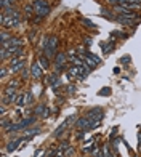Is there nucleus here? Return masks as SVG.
Wrapping results in <instances>:
<instances>
[{"label": "nucleus", "mask_w": 141, "mask_h": 157, "mask_svg": "<svg viewBox=\"0 0 141 157\" xmlns=\"http://www.w3.org/2000/svg\"><path fill=\"white\" fill-rule=\"evenodd\" d=\"M32 5H34V15L40 18H45L50 13V5H48L47 0H34Z\"/></svg>", "instance_id": "4"}, {"label": "nucleus", "mask_w": 141, "mask_h": 157, "mask_svg": "<svg viewBox=\"0 0 141 157\" xmlns=\"http://www.w3.org/2000/svg\"><path fill=\"white\" fill-rule=\"evenodd\" d=\"M80 58L83 59V63H85V67L90 71V72H91V71H95V69H96V66H98V64H96L93 59H91V58H90V56H88L87 53H80Z\"/></svg>", "instance_id": "9"}, {"label": "nucleus", "mask_w": 141, "mask_h": 157, "mask_svg": "<svg viewBox=\"0 0 141 157\" xmlns=\"http://www.w3.org/2000/svg\"><path fill=\"white\" fill-rule=\"evenodd\" d=\"M48 116H50V109H45V112H44V116H42V117H44V119H48Z\"/></svg>", "instance_id": "30"}, {"label": "nucleus", "mask_w": 141, "mask_h": 157, "mask_svg": "<svg viewBox=\"0 0 141 157\" xmlns=\"http://www.w3.org/2000/svg\"><path fill=\"white\" fill-rule=\"evenodd\" d=\"M16 106H19V108H23V106H26V93L19 95L16 98Z\"/></svg>", "instance_id": "15"}, {"label": "nucleus", "mask_w": 141, "mask_h": 157, "mask_svg": "<svg viewBox=\"0 0 141 157\" xmlns=\"http://www.w3.org/2000/svg\"><path fill=\"white\" fill-rule=\"evenodd\" d=\"M32 104V95L31 93H26V106Z\"/></svg>", "instance_id": "23"}, {"label": "nucleus", "mask_w": 141, "mask_h": 157, "mask_svg": "<svg viewBox=\"0 0 141 157\" xmlns=\"http://www.w3.org/2000/svg\"><path fill=\"white\" fill-rule=\"evenodd\" d=\"M6 74H8V71H6L5 67H2V71H0V75H2V78H5Z\"/></svg>", "instance_id": "27"}, {"label": "nucleus", "mask_w": 141, "mask_h": 157, "mask_svg": "<svg viewBox=\"0 0 141 157\" xmlns=\"http://www.w3.org/2000/svg\"><path fill=\"white\" fill-rule=\"evenodd\" d=\"M27 133V136H31L32 138V135H37L39 133V128H29V130H24Z\"/></svg>", "instance_id": "20"}, {"label": "nucleus", "mask_w": 141, "mask_h": 157, "mask_svg": "<svg viewBox=\"0 0 141 157\" xmlns=\"http://www.w3.org/2000/svg\"><path fill=\"white\" fill-rule=\"evenodd\" d=\"M116 21H119L122 26H135L139 19H131V18H127V16H124V15H117V16H116Z\"/></svg>", "instance_id": "10"}, {"label": "nucleus", "mask_w": 141, "mask_h": 157, "mask_svg": "<svg viewBox=\"0 0 141 157\" xmlns=\"http://www.w3.org/2000/svg\"><path fill=\"white\" fill-rule=\"evenodd\" d=\"M67 91H69V93H74V91H75V87H74V85H69V87H67Z\"/></svg>", "instance_id": "31"}, {"label": "nucleus", "mask_w": 141, "mask_h": 157, "mask_svg": "<svg viewBox=\"0 0 141 157\" xmlns=\"http://www.w3.org/2000/svg\"><path fill=\"white\" fill-rule=\"evenodd\" d=\"M45 109H47V106L45 104H37V108H35V116H44V112H45Z\"/></svg>", "instance_id": "16"}, {"label": "nucleus", "mask_w": 141, "mask_h": 157, "mask_svg": "<svg viewBox=\"0 0 141 157\" xmlns=\"http://www.w3.org/2000/svg\"><path fill=\"white\" fill-rule=\"evenodd\" d=\"M16 88L13 87H8L5 91H3V96H2V104H10V103H16Z\"/></svg>", "instance_id": "5"}, {"label": "nucleus", "mask_w": 141, "mask_h": 157, "mask_svg": "<svg viewBox=\"0 0 141 157\" xmlns=\"http://www.w3.org/2000/svg\"><path fill=\"white\" fill-rule=\"evenodd\" d=\"M18 85H19V83H18L16 80H11V82L8 83V87H13V88H16V87H18Z\"/></svg>", "instance_id": "29"}, {"label": "nucleus", "mask_w": 141, "mask_h": 157, "mask_svg": "<svg viewBox=\"0 0 141 157\" xmlns=\"http://www.w3.org/2000/svg\"><path fill=\"white\" fill-rule=\"evenodd\" d=\"M138 151L141 152V132H138Z\"/></svg>", "instance_id": "26"}, {"label": "nucleus", "mask_w": 141, "mask_h": 157, "mask_svg": "<svg viewBox=\"0 0 141 157\" xmlns=\"http://www.w3.org/2000/svg\"><path fill=\"white\" fill-rule=\"evenodd\" d=\"M48 83H50L53 88H58V87H59V83H61V80L58 78V75H56V74H53V75L48 77Z\"/></svg>", "instance_id": "11"}, {"label": "nucleus", "mask_w": 141, "mask_h": 157, "mask_svg": "<svg viewBox=\"0 0 141 157\" xmlns=\"http://www.w3.org/2000/svg\"><path fill=\"white\" fill-rule=\"evenodd\" d=\"M58 45H59V40L56 37L45 39V42H44V55L48 59L56 58V55H58Z\"/></svg>", "instance_id": "2"}, {"label": "nucleus", "mask_w": 141, "mask_h": 157, "mask_svg": "<svg viewBox=\"0 0 141 157\" xmlns=\"http://www.w3.org/2000/svg\"><path fill=\"white\" fill-rule=\"evenodd\" d=\"M87 55H88V56H90V58H91V59H93V61H95L96 64H100V63H101V58H98V56H96V55H93V53H90V52H88Z\"/></svg>", "instance_id": "22"}, {"label": "nucleus", "mask_w": 141, "mask_h": 157, "mask_svg": "<svg viewBox=\"0 0 141 157\" xmlns=\"http://www.w3.org/2000/svg\"><path fill=\"white\" fill-rule=\"evenodd\" d=\"M82 24H85V26H88L90 27V29H95V23H91V21L90 19H87V18H82Z\"/></svg>", "instance_id": "19"}, {"label": "nucleus", "mask_w": 141, "mask_h": 157, "mask_svg": "<svg viewBox=\"0 0 141 157\" xmlns=\"http://www.w3.org/2000/svg\"><path fill=\"white\" fill-rule=\"evenodd\" d=\"M0 21H2L3 27H16L21 23V15L13 8L8 11H2V16H0Z\"/></svg>", "instance_id": "1"}, {"label": "nucleus", "mask_w": 141, "mask_h": 157, "mask_svg": "<svg viewBox=\"0 0 141 157\" xmlns=\"http://www.w3.org/2000/svg\"><path fill=\"white\" fill-rule=\"evenodd\" d=\"M31 74H32L34 78H42V77H44V67L40 66L39 61H35L31 66Z\"/></svg>", "instance_id": "7"}, {"label": "nucleus", "mask_w": 141, "mask_h": 157, "mask_svg": "<svg viewBox=\"0 0 141 157\" xmlns=\"http://www.w3.org/2000/svg\"><path fill=\"white\" fill-rule=\"evenodd\" d=\"M39 63H40V66L44 67V69L50 67V59H48L45 55H40V58H39Z\"/></svg>", "instance_id": "13"}, {"label": "nucleus", "mask_w": 141, "mask_h": 157, "mask_svg": "<svg viewBox=\"0 0 141 157\" xmlns=\"http://www.w3.org/2000/svg\"><path fill=\"white\" fill-rule=\"evenodd\" d=\"M130 61V58H128V56H124V58L120 59V63H128Z\"/></svg>", "instance_id": "32"}, {"label": "nucleus", "mask_w": 141, "mask_h": 157, "mask_svg": "<svg viewBox=\"0 0 141 157\" xmlns=\"http://www.w3.org/2000/svg\"><path fill=\"white\" fill-rule=\"evenodd\" d=\"M72 152H74V149H72V147H67L66 151H64V157H69V155L72 154Z\"/></svg>", "instance_id": "24"}, {"label": "nucleus", "mask_w": 141, "mask_h": 157, "mask_svg": "<svg viewBox=\"0 0 141 157\" xmlns=\"http://www.w3.org/2000/svg\"><path fill=\"white\" fill-rule=\"evenodd\" d=\"M24 64H26V61L18 63V64H15V66H10V74H16V72H19V71H23Z\"/></svg>", "instance_id": "12"}, {"label": "nucleus", "mask_w": 141, "mask_h": 157, "mask_svg": "<svg viewBox=\"0 0 141 157\" xmlns=\"http://www.w3.org/2000/svg\"><path fill=\"white\" fill-rule=\"evenodd\" d=\"M0 37H2V44H3V42H8L11 39V35H8L5 31H2V35H0Z\"/></svg>", "instance_id": "21"}, {"label": "nucleus", "mask_w": 141, "mask_h": 157, "mask_svg": "<svg viewBox=\"0 0 141 157\" xmlns=\"http://www.w3.org/2000/svg\"><path fill=\"white\" fill-rule=\"evenodd\" d=\"M83 44H85L87 47H90L91 45V39L90 37H85V39H83Z\"/></svg>", "instance_id": "28"}, {"label": "nucleus", "mask_w": 141, "mask_h": 157, "mask_svg": "<svg viewBox=\"0 0 141 157\" xmlns=\"http://www.w3.org/2000/svg\"><path fill=\"white\" fill-rule=\"evenodd\" d=\"M67 59L66 53H58L55 58V67H56V74H59L61 71H64V63Z\"/></svg>", "instance_id": "6"}, {"label": "nucleus", "mask_w": 141, "mask_h": 157, "mask_svg": "<svg viewBox=\"0 0 141 157\" xmlns=\"http://www.w3.org/2000/svg\"><path fill=\"white\" fill-rule=\"evenodd\" d=\"M88 72L90 71L85 66H70L67 69V78L69 80H74V78H77V80H83Z\"/></svg>", "instance_id": "3"}, {"label": "nucleus", "mask_w": 141, "mask_h": 157, "mask_svg": "<svg viewBox=\"0 0 141 157\" xmlns=\"http://www.w3.org/2000/svg\"><path fill=\"white\" fill-rule=\"evenodd\" d=\"M32 13H34V5H32V3L26 5V16H27V18H31Z\"/></svg>", "instance_id": "18"}, {"label": "nucleus", "mask_w": 141, "mask_h": 157, "mask_svg": "<svg viewBox=\"0 0 141 157\" xmlns=\"http://www.w3.org/2000/svg\"><path fill=\"white\" fill-rule=\"evenodd\" d=\"M98 95H100V96H109L111 95V88L109 87H104V88H101L100 91H98Z\"/></svg>", "instance_id": "17"}, {"label": "nucleus", "mask_w": 141, "mask_h": 157, "mask_svg": "<svg viewBox=\"0 0 141 157\" xmlns=\"http://www.w3.org/2000/svg\"><path fill=\"white\" fill-rule=\"evenodd\" d=\"M90 120H101L103 119V109L101 108H93L91 111H88V114L85 116Z\"/></svg>", "instance_id": "8"}, {"label": "nucleus", "mask_w": 141, "mask_h": 157, "mask_svg": "<svg viewBox=\"0 0 141 157\" xmlns=\"http://www.w3.org/2000/svg\"><path fill=\"white\" fill-rule=\"evenodd\" d=\"M136 2H138V3H141V0H136Z\"/></svg>", "instance_id": "33"}, {"label": "nucleus", "mask_w": 141, "mask_h": 157, "mask_svg": "<svg viewBox=\"0 0 141 157\" xmlns=\"http://www.w3.org/2000/svg\"><path fill=\"white\" fill-rule=\"evenodd\" d=\"M23 61H26V56H24V55L15 56V58H11V59H10V66H15V64H18V63H23Z\"/></svg>", "instance_id": "14"}, {"label": "nucleus", "mask_w": 141, "mask_h": 157, "mask_svg": "<svg viewBox=\"0 0 141 157\" xmlns=\"http://www.w3.org/2000/svg\"><path fill=\"white\" fill-rule=\"evenodd\" d=\"M112 35H114V37H120V39H125V37H127V35H125V34H122V32H114Z\"/></svg>", "instance_id": "25"}]
</instances>
